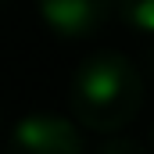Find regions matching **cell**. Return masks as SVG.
<instances>
[{
	"label": "cell",
	"mask_w": 154,
	"mask_h": 154,
	"mask_svg": "<svg viewBox=\"0 0 154 154\" xmlns=\"http://www.w3.org/2000/svg\"><path fill=\"white\" fill-rule=\"evenodd\" d=\"M68 100L79 125L93 133H118L143 108V79L129 57L97 50L75 68Z\"/></svg>",
	"instance_id": "obj_1"
},
{
	"label": "cell",
	"mask_w": 154,
	"mask_h": 154,
	"mask_svg": "<svg viewBox=\"0 0 154 154\" xmlns=\"http://www.w3.org/2000/svg\"><path fill=\"white\" fill-rule=\"evenodd\" d=\"M7 154H86V151L72 122L54 115H29L14 125L7 140Z\"/></svg>",
	"instance_id": "obj_2"
},
{
	"label": "cell",
	"mask_w": 154,
	"mask_h": 154,
	"mask_svg": "<svg viewBox=\"0 0 154 154\" xmlns=\"http://www.w3.org/2000/svg\"><path fill=\"white\" fill-rule=\"evenodd\" d=\"M118 11V0H39V18L54 36L86 39Z\"/></svg>",
	"instance_id": "obj_3"
},
{
	"label": "cell",
	"mask_w": 154,
	"mask_h": 154,
	"mask_svg": "<svg viewBox=\"0 0 154 154\" xmlns=\"http://www.w3.org/2000/svg\"><path fill=\"white\" fill-rule=\"evenodd\" d=\"M118 18L125 29L154 36V0H118Z\"/></svg>",
	"instance_id": "obj_4"
},
{
	"label": "cell",
	"mask_w": 154,
	"mask_h": 154,
	"mask_svg": "<svg viewBox=\"0 0 154 154\" xmlns=\"http://www.w3.org/2000/svg\"><path fill=\"white\" fill-rule=\"evenodd\" d=\"M97 154H143V147L129 136H115V140H104L97 147Z\"/></svg>",
	"instance_id": "obj_5"
},
{
	"label": "cell",
	"mask_w": 154,
	"mask_h": 154,
	"mask_svg": "<svg viewBox=\"0 0 154 154\" xmlns=\"http://www.w3.org/2000/svg\"><path fill=\"white\" fill-rule=\"evenodd\" d=\"M147 72H151V79H154V47H151V54H147Z\"/></svg>",
	"instance_id": "obj_6"
},
{
	"label": "cell",
	"mask_w": 154,
	"mask_h": 154,
	"mask_svg": "<svg viewBox=\"0 0 154 154\" xmlns=\"http://www.w3.org/2000/svg\"><path fill=\"white\" fill-rule=\"evenodd\" d=\"M151 147H154V125H151Z\"/></svg>",
	"instance_id": "obj_7"
}]
</instances>
